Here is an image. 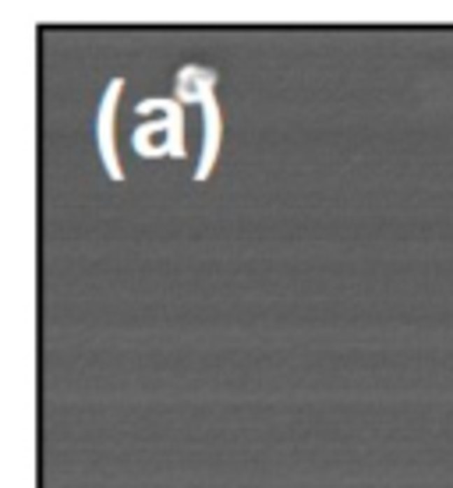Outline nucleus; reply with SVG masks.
I'll use <instances>...</instances> for the list:
<instances>
[{"instance_id": "4", "label": "nucleus", "mask_w": 453, "mask_h": 488, "mask_svg": "<svg viewBox=\"0 0 453 488\" xmlns=\"http://www.w3.org/2000/svg\"><path fill=\"white\" fill-rule=\"evenodd\" d=\"M216 85H220V71L209 64H181L174 75V99L181 106H206L209 99H216Z\"/></svg>"}, {"instance_id": "1", "label": "nucleus", "mask_w": 453, "mask_h": 488, "mask_svg": "<svg viewBox=\"0 0 453 488\" xmlns=\"http://www.w3.org/2000/svg\"><path fill=\"white\" fill-rule=\"evenodd\" d=\"M131 152L138 159H185V106L174 96H149L135 106Z\"/></svg>"}, {"instance_id": "3", "label": "nucleus", "mask_w": 453, "mask_h": 488, "mask_svg": "<svg viewBox=\"0 0 453 488\" xmlns=\"http://www.w3.org/2000/svg\"><path fill=\"white\" fill-rule=\"evenodd\" d=\"M220 149H223V106L220 99H209L202 106V149H199V163H195V184H206L220 163Z\"/></svg>"}, {"instance_id": "2", "label": "nucleus", "mask_w": 453, "mask_h": 488, "mask_svg": "<svg viewBox=\"0 0 453 488\" xmlns=\"http://www.w3.org/2000/svg\"><path fill=\"white\" fill-rule=\"evenodd\" d=\"M124 92V78H110L99 99V110H96V152L99 163L113 184L124 181V167H121V156H117V103Z\"/></svg>"}]
</instances>
